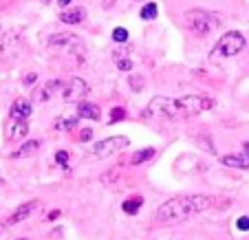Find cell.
I'll list each match as a JSON object with an SVG mask.
<instances>
[{"label":"cell","mask_w":249,"mask_h":240,"mask_svg":"<svg viewBox=\"0 0 249 240\" xmlns=\"http://www.w3.org/2000/svg\"><path fill=\"white\" fill-rule=\"evenodd\" d=\"M243 154H247V156H249V141H245V143H243Z\"/></svg>","instance_id":"31"},{"label":"cell","mask_w":249,"mask_h":240,"mask_svg":"<svg viewBox=\"0 0 249 240\" xmlns=\"http://www.w3.org/2000/svg\"><path fill=\"white\" fill-rule=\"evenodd\" d=\"M247 47V40L240 31H230L225 35H221L214 49H212V57H234L238 55L243 49Z\"/></svg>","instance_id":"4"},{"label":"cell","mask_w":249,"mask_h":240,"mask_svg":"<svg viewBox=\"0 0 249 240\" xmlns=\"http://www.w3.org/2000/svg\"><path fill=\"white\" fill-rule=\"evenodd\" d=\"M77 117H80V119H89V121H99V119H102V110H99L97 104L82 99L80 104H77Z\"/></svg>","instance_id":"10"},{"label":"cell","mask_w":249,"mask_h":240,"mask_svg":"<svg viewBox=\"0 0 249 240\" xmlns=\"http://www.w3.org/2000/svg\"><path fill=\"white\" fill-rule=\"evenodd\" d=\"M128 137L124 135H115V137H108V139H102V141H97L95 146H90V156L93 159H108V156L117 154V152L126 150L128 148Z\"/></svg>","instance_id":"5"},{"label":"cell","mask_w":249,"mask_h":240,"mask_svg":"<svg viewBox=\"0 0 249 240\" xmlns=\"http://www.w3.org/2000/svg\"><path fill=\"white\" fill-rule=\"evenodd\" d=\"M157 16H159V7H157V2H152V0H148L146 5L139 9V18L146 20V22H150V20H155Z\"/></svg>","instance_id":"17"},{"label":"cell","mask_w":249,"mask_h":240,"mask_svg":"<svg viewBox=\"0 0 249 240\" xmlns=\"http://www.w3.org/2000/svg\"><path fill=\"white\" fill-rule=\"evenodd\" d=\"M27 135H29L27 119H11L9 117V121H7V128H5L7 141H22Z\"/></svg>","instance_id":"8"},{"label":"cell","mask_w":249,"mask_h":240,"mask_svg":"<svg viewBox=\"0 0 249 240\" xmlns=\"http://www.w3.org/2000/svg\"><path fill=\"white\" fill-rule=\"evenodd\" d=\"M84 18H86V11L82 7H71V9H64L60 14V20L64 24H80Z\"/></svg>","instance_id":"15"},{"label":"cell","mask_w":249,"mask_h":240,"mask_svg":"<svg viewBox=\"0 0 249 240\" xmlns=\"http://www.w3.org/2000/svg\"><path fill=\"white\" fill-rule=\"evenodd\" d=\"M115 0H102V9H113Z\"/></svg>","instance_id":"28"},{"label":"cell","mask_w":249,"mask_h":240,"mask_svg":"<svg viewBox=\"0 0 249 240\" xmlns=\"http://www.w3.org/2000/svg\"><path fill=\"white\" fill-rule=\"evenodd\" d=\"M221 163L227 168H236V170H249V156L247 154H225L221 156Z\"/></svg>","instance_id":"12"},{"label":"cell","mask_w":249,"mask_h":240,"mask_svg":"<svg viewBox=\"0 0 249 240\" xmlns=\"http://www.w3.org/2000/svg\"><path fill=\"white\" fill-rule=\"evenodd\" d=\"M113 62H115V66H117L119 71H124V73H130L132 71V60H130V55H128L126 51L115 49V51H113Z\"/></svg>","instance_id":"16"},{"label":"cell","mask_w":249,"mask_h":240,"mask_svg":"<svg viewBox=\"0 0 249 240\" xmlns=\"http://www.w3.org/2000/svg\"><path fill=\"white\" fill-rule=\"evenodd\" d=\"M152 156H155V148H143V150H137L135 154L130 156V163L141 165V163H146V161H150Z\"/></svg>","instance_id":"18"},{"label":"cell","mask_w":249,"mask_h":240,"mask_svg":"<svg viewBox=\"0 0 249 240\" xmlns=\"http://www.w3.org/2000/svg\"><path fill=\"white\" fill-rule=\"evenodd\" d=\"M55 163L57 165H69V152H66V150L55 152Z\"/></svg>","instance_id":"24"},{"label":"cell","mask_w":249,"mask_h":240,"mask_svg":"<svg viewBox=\"0 0 249 240\" xmlns=\"http://www.w3.org/2000/svg\"><path fill=\"white\" fill-rule=\"evenodd\" d=\"M86 95H89V84H86L82 77H71L64 88V102H75V104H80Z\"/></svg>","instance_id":"7"},{"label":"cell","mask_w":249,"mask_h":240,"mask_svg":"<svg viewBox=\"0 0 249 240\" xmlns=\"http://www.w3.org/2000/svg\"><path fill=\"white\" fill-rule=\"evenodd\" d=\"M77 115L75 117H66V119H57L55 123H53V128H57V130H73V128L77 126Z\"/></svg>","instance_id":"19"},{"label":"cell","mask_w":249,"mask_h":240,"mask_svg":"<svg viewBox=\"0 0 249 240\" xmlns=\"http://www.w3.org/2000/svg\"><path fill=\"white\" fill-rule=\"evenodd\" d=\"M141 207H143V196L141 194H132L122 203V212L128 214V216H135L137 212H141Z\"/></svg>","instance_id":"14"},{"label":"cell","mask_w":249,"mask_h":240,"mask_svg":"<svg viewBox=\"0 0 249 240\" xmlns=\"http://www.w3.org/2000/svg\"><path fill=\"white\" fill-rule=\"evenodd\" d=\"M119 172H122L119 168H113V170H108V172H104V174H102V183H115V181L119 179Z\"/></svg>","instance_id":"22"},{"label":"cell","mask_w":249,"mask_h":240,"mask_svg":"<svg viewBox=\"0 0 249 240\" xmlns=\"http://www.w3.org/2000/svg\"><path fill=\"white\" fill-rule=\"evenodd\" d=\"M20 42H22L20 31H7L5 35L0 38V57H2V60H11V57H16L18 51H20Z\"/></svg>","instance_id":"6"},{"label":"cell","mask_w":249,"mask_h":240,"mask_svg":"<svg viewBox=\"0 0 249 240\" xmlns=\"http://www.w3.org/2000/svg\"><path fill=\"white\" fill-rule=\"evenodd\" d=\"M113 40L119 44H126L128 42V29H124V27L113 29Z\"/></svg>","instance_id":"21"},{"label":"cell","mask_w":249,"mask_h":240,"mask_svg":"<svg viewBox=\"0 0 249 240\" xmlns=\"http://www.w3.org/2000/svg\"><path fill=\"white\" fill-rule=\"evenodd\" d=\"M31 113H33V106H31V102L29 99H22V97H18L11 104V108H9V117L11 119H29L31 117Z\"/></svg>","instance_id":"11"},{"label":"cell","mask_w":249,"mask_h":240,"mask_svg":"<svg viewBox=\"0 0 249 240\" xmlns=\"http://www.w3.org/2000/svg\"><path fill=\"white\" fill-rule=\"evenodd\" d=\"M38 207H40V201H29V203H22V205H20V207H16V209H14V214H11V216L5 221V227L18 225V223L27 221V218L31 216V214L36 212Z\"/></svg>","instance_id":"9"},{"label":"cell","mask_w":249,"mask_h":240,"mask_svg":"<svg viewBox=\"0 0 249 240\" xmlns=\"http://www.w3.org/2000/svg\"><path fill=\"white\" fill-rule=\"evenodd\" d=\"M128 86H130L135 93H139V90H143V86H146V80H143L139 73H130V77H128Z\"/></svg>","instance_id":"20"},{"label":"cell","mask_w":249,"mask_h":240,"mask_svg":"<svg viewBox=\"0 0 249 240\" xmlns=\"http://www.w3.org/2000/svg\"><path fill=\"white\" fill-rule=\"evenodd\" d=\"M24 86H31V84H36V82H38V75H36V73H29V75H24Z\"/></svg>","instance_id":"27"},{"label":"cell","mask_w":249,"mask_h":240,"mask_svg":"<svg viewBox=\"0 0 249 240\" xmlns=\"http://www.w3.org/2000/svg\"><path fill=\"white\" fill-rule=\"evenodd\" d=\"M40 146H42V141H40V139H31V141L20 143V148L14 152V154H11V159H24V156L36 154V152L40 150Z\"/></svg>","instance_id":"13"},{"label":"cell","mask_w":249,"mask_h":240,"mask_svg":"<svg viewBox=\"0 0 249 240\" xmlns=\"http://www.w3.org/2000/svg\"><path fill=\"white\" fill-rule=\"evenodd\" d=\"M216 205V198L207 196V194H181V196L168 198L157 207L155 223L159 225H174V223H183L190 218L205 214Z\"/></svg>","instance_id":"2"},{"label":"cell","mask_w":249,"mask_h":240,"mask_svg":"<svg viewBox=\"0 0 249 240\" xmlns=\"http://www.w3.org/2000/svg\"><path fill=\"white\" fill-rule=\"evenodd\" d=\"M214 108V99L203 95H185V97H152L141 110V119L159 121V119H185L196 117L205 110Z\"/></svg>","instance_id":"1"},{"label":"cell","mask_w":249,"mask_h":240,"mask_svg":"<svg viewBox=\"0 0 249 240\" xmlns=\"http://www.w3.org/2000/svg\"><path fill=\"white\" fill-rule=\"evenodd\" d=\"M71 2H73V0H57V5H60L62 9H69V7H71Z\"/></svg>","instance_id":"30"},{"label":"cell","mask_w":249,"mask_h":240,"mask_svg":"<svg viewBox=\"0 0 249 240\" xmlns=\"http://www.w3.org/2000/svg\"><path fill=\"white\" fill-rule=\"evenodd\" d=\"M93 139V130L90 128H82L80 130V141H90Z\"/></svg>","instance_id":"26"},{"label":"cell","mask_w":249,"mask_h":240,"mask_svg":"<svg viewBox=\"0 0 249 240\" xmlns=\"http://www.w3.org/2000/svg\"><path fill=\"white\" fill-rule=\"evenodd\" d=\"M60 214H62L60 209H53V212L47 216V221H55V218H60Z\"/></svg>","instance_id":"29"},{"label":"cell","mask_w":249,"mask_h":240,"mask_svg":"<svg viewBox=\"0 0 249 240\" xmlns=\"http://www.w3.org/2000/svg\"><path fill=\"white\" fill-rule=\"evenodd\" d=\"M183 22L194 35L205 38V35L214 33L221 27V16L212 14V11H205V9H188L183 14Z\"/></svg>","instance_id":"3"},{"label":"cell","mask_w":249,"mask_h":240,"mask_svg":"<svg viewBox=\"0 0 249 240\" xmlns=\"http://www.w3.org/2000/svg\"><path fill=\"white\" fill-rule=\"evenodd\" d=\"M236 229H240V231H249V216H240L238 221H236Z\"/></svg>","instance_id":"25"},{"label":"cell","mask_w":249,"mask_h":240,"mask_svg":"<svg viewBox=\"0 0 249 240\" xmlns=\"http://www.w3.org/2000/svg\"><path fill=\"white\" fill-rule=\"evenodd\" d=\"M126 119V110L122 108V106H115L113 110H110V121L117 123V121H124Z\"/></svg>","instance_id":"23"}]
</instances>
